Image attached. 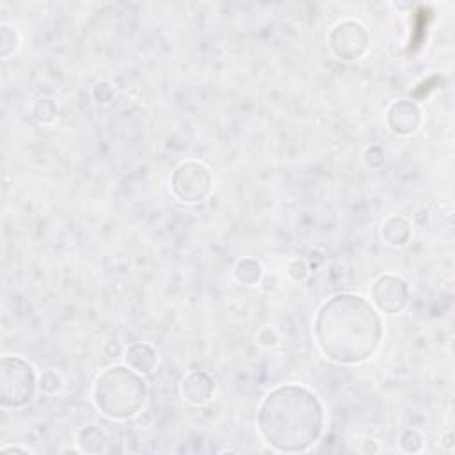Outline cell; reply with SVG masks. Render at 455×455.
<instances>
[{"label": "cell", "mask_w": 455, "mask_h": 455, "mask_svg": "<svg viewBox=\"0 0 455 455\" xmlns=\"http://www.w3.org/2000/svg\"><path fill=\"white\" fill-rule=\"evenodd\" d=\"M261 430L268 443L284 446V441L311 443L320 430V409L315 396L304 389L286 387L268 396L261 411Z\"/></svg>", "instance_id": "obj_1"}]
</instances>
